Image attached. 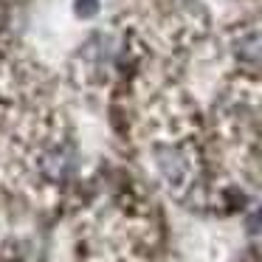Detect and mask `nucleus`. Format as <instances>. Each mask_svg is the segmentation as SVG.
Returning <instances> with one entry per match:
<instances>
[{
  "label": "nucleus",
  "mask_w": 262,
  "mask_h": 262,
  "mask_svg": "<svg viewBox=\"0 0 262 262\" xmlns=\"http://www.w3.org/2000/svg\"><path fill=\"white\" fill-rule=\"evenodd\" d=\"M37 166H40V175L46 178V181L62 183V181H68V178L74 175L76 155H74V149L65 147V144H51V147H46L40 152Z\"/></svg>",
  "instance_id": "f257e3e1"
},
{
  "label": "nucleus",
  "mask_w": 262,
  "mask_h": 262,
  "mask_svg": "<svg viewBox=\"0 0 262 262\" xmlns=\"http://www.w3.org/2000/svg\"><path fill=\"white\" fill-rule=\"evenodd\" d=\"M155 164H158V172L164 175V181L169 186H186L189 175H192V161H189L186 149L183 147H158L155 152Z\"/></svg>",
  "instance_id": "f03ea898"
},
{
  "label": "nucleus",
  "mask_w": 262,
  "mask_h": 262,
  "mask_svg": "<svg viewBox=\"0 0 262 262\" xmlns=\"http://www.w3.org/2000/svg\"><path fill=\"white\" fill-rule=\"evenodd\" d=\"M234 54L243 65L262 68V34L259 31H245L234 40Z\"/></svg>",
  "instance_id": "7ed1b4c3"
},
{
  "label": "nucleus",
  "mask_w": 262,
  "mask_h": 262,
  "mask_svg": "<svg viewBox=\"0 0 262 262\" xmlns=\"http://www.w3.org/2000/svg\"><path fill=\"white\" fill-rule=\"evenodd\" d=\"M76 14H79V17H96L99 0H76Z\"/></svg>",
  "instance_id": "20e7f679"
}]
</instances>
